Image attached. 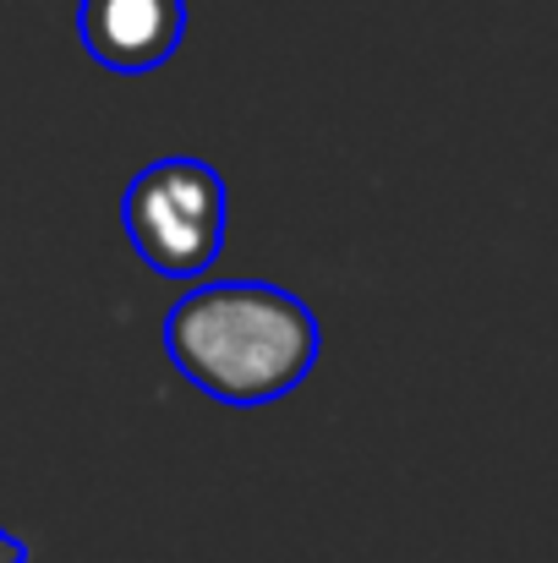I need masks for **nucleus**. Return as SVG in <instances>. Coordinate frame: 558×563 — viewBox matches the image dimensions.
<instances>
[{
	"mask_svg": "<svg viewBox=\"0 0 558 563\" xmlns=\"http://www.w3.org/2000/svg\"><path fill=\"white\" fill-rule=\"evenodd\" d=\"M0 563H28V548H22L6 526H0Z\"/></svg>",
	"mask_w": 558,
	"mask_h": 563,
	"instance_id": "4",
	"label": "nucleus"
},
{
	"mask_svg": "<svg viewBox=\"0 0 558 563\" xmlns=\"http://www.w3.org/2000/svg\"><path fill=\"white\" fill-rule=\"evenodd\" d=\"M165 351L171 367L219 405H274L302 388L318 356L324 329L318 312L258 279H214L192 285L165 312Z\"/></svg>",
	"mask_w": 558,
	"mask_h": 563,
	"instance_id": "1",
	"label": "nucleus"
},
{
	"mask_svg": "<svg viewBox=\"0 0 558 563\" xmlns=\"http://www.w3.org/2000/svg\"><path fill=\"white\" fill-rule=\"evenodd\" d=\"M121 230L149 274L203 279L219 263L225 230H230L225 176L192 154L143 165L121 191Z\"/></svg>",
	"mask_w": 558,
	"mask_h": 563,
	"instance_id": "2",
	"label": "nucleus"
},
{
	"mask_svg": "<svg viewBox=\"0 0 558 563\" xmlns=\"http://www.w3.org/2000/svg\"><path fill=\"white\" fill-rule=\"evenodd\" d=\"M77 38L116 77L160 71L186 38V0H77Z\"/></svg>",
	"mask_w": 558,
	"mask_h": 563,
	"instance_id": "3",
	"label": "nucleus"
}]
</instances>
